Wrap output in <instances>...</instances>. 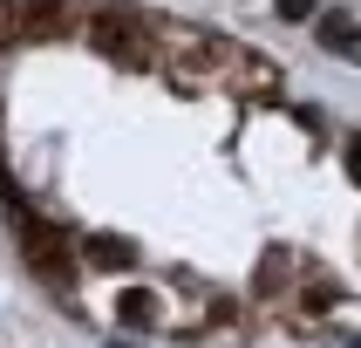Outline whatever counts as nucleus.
Masks as SVG:
<instances>
[{
    "label": "nucleus",
    "mask_w": 361,
    "mask_h": 348,
    "mask_svg": "<svg viewBox=\"0 0 361 348\" xmlns=\"http://www.w3.org/2000/svg\"><path fill=\"white\" fill-rule=\"evenodd\" d=\"M341 55H348V61H361V28L348 35V48H341Z\"/></svg>",
    "instance_id": "10"
},
{
    "label": "nucleus",
    "mask_w": 361,
    "mask_h": 348,
    "mask_svg": "<svg viewBox=\"0 0 361 348\" xmlns=\"http://www.w3.org/2000/svg\"><path fill=\"white\" fill-rule=\"evenodd\" d=\"M116 321H123V328H150V321H157V301H150L143 287H130V294L116 301Z\"/></svg>",
    "instance_id": "5"
},
{
    "label": "nucleus",
    "mask_w": 361,
    "mask_h": 348,
    "mask_svg": "<svg viewBox=\"0 0 361 348\" xmlns=\"http://www.w3.org/2000/svg\"><path fill=\"white\" fill-rule=\"evenodd\" d=\"M273 14H280V20H307V14H314V0H273Z\"/></svg>",
    "instance_id": "7"
},
{
    "label": "nucleus",
    "mask_w": 361,
    "mask_h": 348,
    "mask_svg": "<svg viewBox=\"0 0 361 348\" xmlns=\"http://www.w3.org/2000/svg\"><path fill=\"white\" fill-rule=\"evenodd\" d=\"M348 35H355V20H348V14H327V20H321V41L334 48V55L348 48Z\"/></svg>",
    "instance_id": "6"
},
{
    "label": "nucleus",
    "mask_w": 361,
    "mask_h": 348,
    "mask_svg": "<svg viewBox=\"0 0 361 348\" xmlns=\"http://www.w3.org/2000/svg\"><path fill=\"white\" fill-rule=\"evenodd\" d=\"M20 246H27V266H35L55 294H68V287H75V246L61 239L48 219H27V212H20Z\"/></svg>",
    "instance_id": "2"
},
{
    "label": "nucleus",
    "mask_w": 361,
    "mask_h": 348,
    "mask_svg": "<svg viewBox=\"0 0 361 348\" xmlns=\"http://www.w3.org/2000/svg\"><path fill=\"white\" fill-rule=\"evenodd\" d=\"M68 20V0H20V28H27V41H48Z\"/></svg>",
    "instance_id": "4"
},
{
    "label": "nucleus",
    "mask_w": 361,
    "mask_h": 348,
    "mask_svg": "<svg viewBox=\"0 0 361 348\" xmlns=\"http://www.w3.org/2000/svg\"><path fill=\"white\" fill-rule=\"evenodd\" d=\"M82 260H89V266H109V273H123V266H137V246L123 239V232H89V239H82Z\"/></svg>",
    "instance_id": "3"
},
{
    "label": "nucleus",
    "mask_w": 361,
    "mask_h": 348,
    "mask_svg": "<svg viewBox=\"0 0 361 348\" xmlns=\"http://www.w3.org/2000/svg\"><path fill=\"white\" fill-rule=\"evenodd\" d=\"M0 198H7V205L20 212V191H14V178H7V164H0Z\"/></svg>",
    "instance_id": "9"
},
{
    "label": "nucleus",
    "mask_w": 361,
    "mask_h": 348,
    "mask_svg": "<svg viewBox=\"0 0 361 348\" xmlns=\"http://www.w3.org/2000/svg\"><path fill=\"white\" fill-rule=\"evenodd\" d=\"M89 48H102L109 61H143V48H150V20H143V7H96L89 14Z\"/></svg>",
    "instance_id": "1"
},
{
    "label": "nucleus",
    "mask_w": 361,
    "mask_h": 348,
    "mask_svg": "<svg viewBox=\"0 0 361 348\" xmlns=\"http://www.w3.org/2000/svg\"><path fill=\"white\" fill-rule=\"evenodd\" d=\"M348 178L361 184V137H348Z\"/></svg>",
    "instance_id": "8"
}]
</instances>
